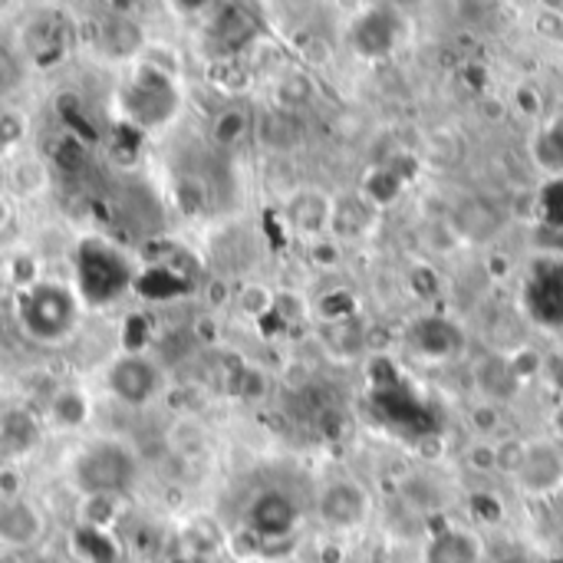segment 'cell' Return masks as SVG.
Instances as JSON below:
<instances>
[{"label":"cell","instance_id":"obj_1","mask_svg":"<svg viewBox=\"0 0 563 563\" xmlns=\"http://www.w3.org/2000/svg\"><path fill=\"white\" fill-rule=\"evenodd\" d=\"M69 475H73V485L79 488V495L122 498L139 478V462H135L132 449H125L122 442H96L76 455Z\"/></svg>","mask_w":563,"mask_h":563},{"label":"cell","instance_id":"obj_2","mask_svg":"<svg viewBox=\"0 0 563 563\" xmlns=\"http://www.w3.org/2000/svg\"><path fill=\"white\" fill-rule=\"evenodd\" d=\"M109 393L125 406H148L165 389V373L155 360L142 353H125L106 369Z\"/></svg>","mask_w":563,"mask_h":563},{"label":"cell","instance_id":"obj_3","mask_svg":"<svg viewBox=\"0 0 563 563\" xmlns=\"http://www.w3.org/2000/svg\"><path fill=\"white\" fill-rule=\"evenodd\" d=\"M46 534V518L43 511L20 498V501H10V505H0V548H33L40 544Z\"/></svg>","mask_w":563,"mask_h":563},{"label":"cell","instance_id":"obj_4","mask_svg":"<svg viewBox=\"0 0 563 563\" xmlns=\"http://www.w3.org/2000/svg\"><path fill=\"white\" fill-rule=\"evenodd\" d=\"M247 525L251 531L267 544V541H277L284 534H290V528L297 525V508L287 495L280 492H264L254 505H251V515H247Z\"/></svg>","mask_w":563,"mask_h":563},{"label":"cell","instance_id":"obj_5","mask_svg":"<svg viewBox=\"0 0 563 563\" xmlns=\"http://www.w3.org/2000/svg\"><path fill=\"white\" fill-rule=\"evenodd\" d=\"M320 518L330 528H356L366 518V495L353 482H336L320 495Z\"/></svg>","mask_w":563,"mask_h":563},{"label":"cell","instance_id":"obj_6","mask_svg":"<svg viewBox=\"0 0 563 563\" xmlns=\"http://www.w3.org/2000/svg\"><path fill=\"white\" fill-rule=\"evenodd\" d=\"M40 422L23 409L0 412V459L3 465H13L16 459L30 455L40 445Z\"/></svg>","mask_w":563,"mask_h":563},{"label":"cell","instance_id":"obj_7","mask_svg":"<svg viewBox=\"0 0 563 563\" xmlns=\"http://www.w3.org/2000/svg\"><path fill=\"white\" fill-rule=\"evenodd\" d=\"M99 49L112 59H129L145 46V26L132 16H106L96 36Z\"/></svg>","mask_w":563,"mask_h":563},{"label":"cell","instance_id":"obj_8","mask_svg":"<svg viewBox=\"0 0 563 563\" xmlns=\"http://www.w3.org/2000/svg\"><path fill=\"white\" fill-rule=\"evenodd\" d=\"M330 214H333V205L320 191H300L287 205V218L300 234H320L330 224Z\"/></svg>","mask_w":563,"mask_h":563},{"label":"cell","instance_id":"obj_9","mask_svg":"<svg viewBox=\"0 0 563 563\" xmlns=\"http://www.w3.org/2000/svg\"><path fill=\"white\" fill-rule=\"evenodd\" d=\"M208 429H205V422L201 419H195V416H181V419H175V426L168 429V449L178 455V459H185V462H198L201 455H208Z\"/></svg>","mask_w":563,"mask_h":563},{"label":"cell","instance_id":"obj_10","mask_svg":"<svg viewBox=\"0 0 563 563\" xmlns=\"http://www.w3.org/2000/svg\"><path fill=\"white\" fill-rule=\"evenodd\" d=\"M46 412H49L53 426H59V429H79L89 419V399H86V393H79L73 386H63V389H56L49 396V409Z\"/></svg>","mask_w":563,"mask_h":563},{"label":"cell","instance_id":"obj_11","mask_svg":"<svg viewBox=\"0 0 563 563\" xmlns=\"http://www.w3.org/2000/svg\"><path fill=\"white\" fill-rule=\"evenodd\" d=\"M247 132H251V115H247V109H241V106L221 109V112L214 115V122H211V142L221 145V148L241 145V142L247 139Z\"/></svg>","mask_w":563,"mask_h":563},{"label":"cell","instance_id":"obj_12","mask_svg":"<svg viewBox=\"0 0 563 563\" xmlns=\"http://www.w3.org/2000/svg\"><path fill=\"white\" fill-rule=\"evenodd\" d=\"M79 525H86L89 531H106L112 528V521L122 515V498L115 495H79Z\"/></svg>","mask_w":563,"mask_h":563},{"label":"cell","instance_id":"obj_13","mask_svg":"<svg viewBox=\"0 0 563 563\" xmlns=\"http://www.w3.org/2000/svg\"><path fill=\"white\" fill-rule=\"evenodd\" d=\"M459 224H462V231L468 234V238H488V234H495L498 228H501V214H498V208L495 205H488V201H465L462 208H459Z\"/></svg>","mask_w":563,"mask_h":563},{"label":"cell","instance_id":"obj_14","mask_svg":"<svg viewBox=\"0 0 563 563\" xmlns=\"http://www.w3.org/2000/svg\"><path fill=\"white\" fill-rule=\"evenodd\" d=\"M10 185H13V191L16 195H40L43 188H46V181H49V175H46V165L43 162H36V158H20L13 168H10Z\"/></svg>","mask_w":563,"mask_h":563},{"label":"cell","instance_id":"obj_15","mask_svg":"<svg viewBox=\"0 0 563 563\" xmlns=\"http://www.w3.org/2000/svg\"><path fill=\"white\" fill-rule=\"evenodd\" d=\"M313 96V82L303 76V73H284L280 79H277V102L284 106V109H294V106H303L307 99Z\"/></svg>","mask_w":563,"mask_h":563},{"label":"cell","instance_id":"obj_16","mask_svg":"<svg viewBox=\"0 0 563 563\" xmlns=\"http://www.w3.org/2000/svg\"><path fill=\"white\" fill-rule=\"evenodd\" d=\"M330 221L336 224V231H343V234H356V231H363V228L369 224V211H366L356 198H343V201H336V205H333Z\"/></svg>","mask_w":563,"mask_h":563},{"label":"cell","instance_id":"obj_17","mask_svg":"<svg viewBox=\"0 0 563 563\" xmlns=\"http://www.w3.org/2000/svg\"><path fill=\"white\" fill-rule=\"evenodd\" d=\"M238 307L247 313V317H264L271 307H274V294L261 284H247L238 290Z\"/></svg>","mask_w":563,"mask_h":563},{"label":"cell","instance_id":"obj_18","mask_svg":"<svg viewBox=\"0 0 563 563\" xmlns=\"http://www.w3.org/2000/svg\"><path fill=\"white\" fill-rule=\"evenodd\" d=\"M475 561V551L465 538L452 534V538H442L432 551V563H472Z\"/></svg>","mask_w":563,"mask_h":563},{"label":"cell","instance_id":"obj_19","mask_svg":"<svg viewBox=\"0 0 563 563\" xmlns=\"http://www.w3.org/2000/svg\"><path fill=\"white\" fill-rule=\"evenodd\" d=\"M23 498V472L16 465H0V505Z\"/></svg>","mask_w":563,"mask_h":563},{"label":"cell","instance_id":"obj_20","mask_svg":"<svg viewBox=\"0 0 563 563\" xmlns=\"http://www.w3.org/2000/svg\"><path fill=\"white\" fill-rule=\"evenodd\" d=\"M20 135H23V119L16 112L0 115V145H13L20 142Z\"/></svg>","mask_w":563,"mask_h":563},{"label":"cell","instance_id":"obj_21","mask_svg":"<svg viewBox=\"0 0 563 563\" xmlns=\"http://www.w3.org/2000/svg\"><path fill=\"white\" fill-rule=\"evenodd\" d=\"M7 224H10V201L0 195V234L7 231Z\"/></svg>","mask_w":563,"mask_h":563},{"label":"cell","instance_id":"obj_22","mask_svg":"<svg viewBox=\"0 0 563 563\" xmlns=\"http://www.w3.org/2000/svg\"><path fill=\"white\" fill-rule=\"evenodd\" d=\"M429 327H432V333H442V330H445L442 323H429ZM429 350H439V353H442V343H439V336H435V340L429 343Z\"/></svg>","mask_w":563,"mask_h":563},{"label":"cell","instance_id":"obj_23","mask_svg":"<svg viewBox=\"0 0 563 563\" xmlns=\"http://www.w3.org/2000/svg\"><path fill=\"white\" fill-rule=\"evenodd\" d=\"M3 79H7V56L0 53V82H3Z\"/></svg>","mask_w":563,"mask_h":563}]
</instances>
